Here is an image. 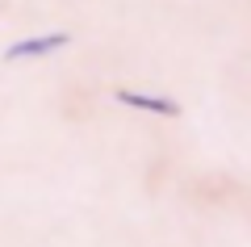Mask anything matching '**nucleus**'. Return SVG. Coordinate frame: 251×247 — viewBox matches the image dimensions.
Wrapping results in <instances>:
<instances>
[{
	"instance_id": "nucleus-1",
	"label": "nucleus",
	"mask_w": 251,
	"mask_h": 247,
	"mask_svg": "<svg viewBox=\"0 0 251 247\" xmlns=\"http://www.w3.org/2000/svg\"><path fill=\"white\" fill-rule=\"evenodd\" d=\"M72 46V34L67 29H54V34H34V38H21V42L4 46V63H25V59H46V55Z\"/></svg>"
},
{
	"instance_id": "nucleus-2",
	"label": "nucleus",
	"mask_w": 251,
	"mask_h": 247,
	"mask_svg": "<svg viewBox=\"0 0 251 247\" xmlns=\"http://www.w3.org/2000/svg\"><path fill=\"white\" fill-rule=\"evenodd\" d=\"M117 105H130V109H143V113H159V117H180V101L159 97V92H134V88H117L113 92Z\"/></svg>"
}]
</instances>
